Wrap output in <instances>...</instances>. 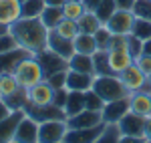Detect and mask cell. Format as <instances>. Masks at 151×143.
I'll return each mask as SVG.
<instances>
[{"label": "cell", "mask_w": 151, "mask_h": 143, "mask_svg": "<svg viewBox=\"0 0 151 143\" xmlns=\"http://www.w3.org/2000/svg\"><path fill=\"white\" fill-rule=\"evenodd\" d=\"M10 32L16 38L18 47L30 50L32 55H36V52H40V50H45L48 47L50 30L42 24V20L38 16H32V18L22 16V18H18L14 24H10Z\"/></svg>", "instance_id": "6da1fadb"}, {"label": "cell", "mask_w": 151, "mask_h": 143, "mask_svg": "<svg viewBox=\"0 0 151 143\" xmlns=\"http://www.w3.org/2000/svg\"><path fill=\"white\" fill-rule=\"evenodd\" d=\"M93 89L97 95L103 99L105 103L109 101H115V99H123V97H129L131 93L127 91V87L123 85L121 77L119 75H105V77H95L93 81Z\"/></svg>", "instance_id": "7a4b0ae2"}, {"label": "cell", "mask_w": 151, "mask_h": 143, "mask_svg": "<svg viewBox=\"0 0 151 143\" xmlns=\"http://www.w3.org/2000/svg\"><path fill=\"white\" fill-rule=\"evenodd\" d=\"M12 75L16 77V81H18V85L22 89H30L32 85L40 83L45 79V71H42V67H40V63H38V59L35 55L20 60L16 65V69L12 71Z\"/></svg>", "instance_id": "3957f363"}, {"label": "cell", "mask_w": 151, "mask_h": 143, "mask_svg": "<svg viewBox=\"0 0 151 143\" xmlns=\"http://www.w3.org/2000/svg\"><path fill=\"white\" fill-rule=\"evenodd\" d=\"M69 131L67 119H48L38 123V143H65Z\"/></svg>", "instance_id": "277c9868"}, {"label": "cell", "mask_w": 151, "mask_h": 143, "mask_svg": "<svg viewBox=\"0 0 151 143\" xmlns=\"http://www.w3.org/2000/svg\"><path fill=\"white\" fill-rule=\"evenodd\" d=\"M135 22V12L133 10H125V8H117L109 20L105 22V26L113 32V34H129Z\"/></svg>", "instance_id": "5b68a950"}, {"label": "cell", "mask_w": 151, "mask_h": 143, "mask_svg": "<svg viewBox=\"0 0 151 143\" xmlns=\"http://www.w3.org/2000/svg\"><path fill=\"white\" fill-rule=\"evenodd\" d=\"M24 113L28 117H32L35 121H48V119H67V113L65 109L50 103V105H32V103H26L24 105Z\"/></svg>", "instance_id": "8992f818"}, {"label": "cell", "mask_w": 151, "mask_h": 143, "mask_svg": "<svg viewBox=\"0 0 151 143\" xmlns=\"http://www.w3.org/2000/svg\"><path fill=\"white\" fill-rule=\"evenodd\" d=\"M38 63H40V67H42V71H45V79L50 77L52 73L57 71H65V69H69V60L63 59L60 55H57L55 50H50V48H45V50H40V52H36L35 55Z\"/></svg>", "instance_id": "52a82bcc"}, {"label": "cell", "mask_w": 151, "mask_h": 143, "mask_svg": "<svg viewBox=\"0 0 151 143\" xmlns=\"http://www.w3.org/2000/svg\"><path fill=\"white\" fill-rule=\"evenodd\" d=\"M55 91L57 89L48 83L47 79H42L40 83H36L30 89H26L28 103H32V105H50L52 99H55Z\"/></svg>", "instance_id": "ba28073f"}, {"label": "cell", "mask_w": 151, "mask_h": 143, "mask_svg": "<svg viewBox=\"0 0 151 143\" xmlns=\"http://www.w3.org/2000/svg\"><path fill=\"white\" fill-rule=\"evenodd\" d=\"M145 119L147 117H141V115H135V113H125L121 121H119V127H121V131L123 135H127V137H139L141 141L145 143L143 139V133H145Z\"/></svg>", "instance_id": "9c48e42d"}, {"label": "cell", "mask_w": 151, "mask_h": 143, "mask_svg": "<svg viewBox=\"0 0 151 143\" xmlns=\"http://www.w3.org/2000/svg\"><path fill=\"white\" fill-rule=\"evenodd\" d=\"M12 143H38V121L24 115L22 121L16 127Z\"/></svg>", "instance_id": "30bf717a"}, {"label": "cell", "mask_w": 151, "mask_h": 143, "mask_svg": "<svg viewBox=\"0 0 151 143\" xmlns=\"http://www.w3.org/2000/svg\"><path fill=\"white\" fill-rule=\"evenodd\" d=\"M103 123L101 111H91V109H83L81 113L67 117V127L69 129H87V127H97Z\"/></svg>", "instance_id": "8fae6325"}, {"label": "cell", "mask_w": 151, "mask_h": 143, "mask_svg": "<svg viewBox=\"0 0 151 143\" xmlns=\"http://www.w3.org/2000/svg\"><path fill=\"white\" fill-rule=\"evenodd\" d=\"M121 81H123V85L127 87L129 93H137V91H143L145 89V85H147V75L141 71L139 67L133 63L131 67H129L127 71H123L121 75Z\"/></svg>", "instance_id": "7c38bea8"}, {"label": "cell", "mask_w": 151, "mask_h": 143, "mask_svg": "<svg viewBox=\"0 0 151 143\" xmlns=\"http://www.w3.org/2000/svg\"><path fill=\"white\" fill-rule=\"evenodd\" d=\"M107 57H109V67L113 75H121L123 71H127L129 67L135 63V57L125 50V48H113V50H107Z\"/></svg>", "instance_id": "4fadbf2b"}, {"label": "cell", "mask_w": 151, "mask_h": 143, "mask_svg": "<svg viewBox=\"0 0 151 143\" xmlns=\"http://www.w3.org/2000/svg\"><path fill=\"white\" fill-rule=\"evenodd\" d=\"M125 113H129V97H123V99H115V101L105 103L103 111H101V117H103L105 123H109V121L119 123Z\"/></svg>", "instance_id": "5bb4252c"}, {"label": "cell", "mask_w": 151, "mask_h": 143, "mask_svg": "<svg viewBox=\"0 0 151 143\" xmlns=\"http://www.w3.org/2000/svg\"><path fill=\"white\" fill-rule=\"evenodd\" d=\"M24 115H26L24 109H18V111H12L6 119L0 121V143H12L14 133H16V127L22 121Z\"/></svg>", "instance_id": "9a60e30c"}, {"label": "cell", "mask_w": 151, "mask_h": 143, "mask_svg": "<svg viewBox=\"0 0 151 143\" xmlns=\"http://www.w3.org/2000/svg\"><path fill=\"white\" fill-rule=\"evenodd\" d=\"M30 55H32V52L26 50V48H22V47H16V48H12V50H8V52H2V55H0V75L12 73L20 60L26 59V57H30Z\"/></svg>", "instance_id": "2e32d148"}, {"label": "cell", "mask_w": 151, "mask_h": 143, "mask_svg": "<svg viewBox=\"0 0 151 143\" xmlns=\"http://www.w3.org/2000/svg\"><path fill=\"white\" fill-rule=\"evenodd\" d=\"M129 111L141 115V117H149L151 115V95L149 91H137L129 95Z\"/></svg>", "instance_id": "e0dca14e"}, {"label": "cell", "mask_w": 151, "mask_h": 143, "mask_svg": "<svg viewBox=\"0 0 151 143\" xmlns=\"http://www.w3.org/2000/svg\"><path fill=\"white\" fill-rule=\"evenodd\" d=\"M101 129H103V123L97 127H87V129H69L65 135V143H97Z\"/></svg>", "instance_id": "ac0fdd59"}, {"label": "cell", "mask_w": 151, "mask_h": 143, "mask_svg": "<svg viewBox=\"0 0 151 143\" xmlns=\"http://www.w3.org/2000/svg\"><path fill=\"white\" fill-rule=\"evenodd\" d=\"M93 81H95V75L79 73V71H70V69H69L65 87H67L69 91H83V93H87V91L93 87Z\"/></svg>", "instance_id": "d6986e66"}, {"label": "cell", "mask_w": 151, "mask_h": 143, "mask_svg": "<svg viewBox=\"0 0 151 143\" xmlns=\"http://www.w3.org/2000/svg\"><path fill=\"white\" fill-rule=\"evenodd\" d=\"M22 18V2L20 0H0V22L14 24Z\"/></svg>", "instance_id": "ffe728a7"}, {"label": "cell", "mask_w": 151, "mask_h": 143, "mask_svg": "<svg viewBox=\"0 0 151 143\" xmlns=\"http://www.w3.org/2000/svg\"><path fill=\"white\" fill-rule=\"evenodd\" d=\"M48 48L55 50L57 55H60L63 59H67V60L75 55V45H73V40L57 34L55 30H50V34H48Z\"/></svg>", "instance_id": "44dd1931"}, {"label": "cell", "mask_w": 151, "mask_h": 143, "mask_svg": "<svg viewBox=\"0 0 151 143\" xmlns=\"http://www.w3.org/2000/svg\"><path fill=\"white\" fill-rule=\"evenodd\" d=\"M69 69L79 73H89L95 75V65H93V55H83V52H75L69 59Z\"/></svg>", "instance_id": "7402d4cb"}, {"label": "cell", "mask_w": 151, "mask_h": 143, "mask_svg": "<svg viewBox=\"0 0 151 143\" xmlns=\"http://www.w3.org/2000/svg\"><path fill=\"white\" fill-rule=\"evenodd\" d=\"M77 24H79V30L81 32H87V34H95L101 26H103V20L97 16V12H93V10H87L85 14H83L81 18L77 20Z\"/></svg>", "instance_id": "603a6c76"}, {"label": "cell", "mask_w": 151, "mask_h": 143, "mask_svg": "<svg viewBox=\"0 0 151 143\" xmlns=\"http://www.w3.org/2000/svg\"><path fill=\"white\" fill-rule=\"evenodd\" d=\"M73 45H75V52H83V55H95L97 52V42H95V34H87L81 32L73 38Z\"/></svg>", "instance_id": "cb8c5ba5"}, {"label": "cell", "mask_w": 151, "mask_h": 143, "mask_svg": "<svg viewBox=\"0 0 151 143\" xmlns=\"http://www.w3.org/2000/svg\"><path fill=\"white\" fill-rule=\"evenodd\" d=\"M65 113L67 117H73L77 113H81L85 109V93L83 91H69V97H67V103H65Z\"/></svg>", "instance_id": "d4e9b609"}, {"label": "cell", "mask_w": 151, "mask_h": 143, "mask_svg": "<svg viewBox=\"0 0 151 143\" xmlns=\"http://www.w3.org/2000/svg\"><path fill=\"white\" fill-rule=\"evenodd\" d=\"M121 137H123V131H121L119 123H113V121L105 123V121H103V129H101L99 137H97V143H105V141L119 143V141H121Z\"/></svg>", "instance_id": "484cf974"}, {"label": "cell", "mask_w": 151, "mask_h": 143, "mask_svg": "<svg viewBox=\"0 0 151 143\" xmlns=\"http://www.w3.org/2000/svg\"><path fill=\"white\" fill-rule=\"evenodd\" d=\"M60 10H63V16H65V18L79 20L83 14L87 12V8H85L83 0H65V4L60 6Z\"/></svg>", "instance_id": "4316f807"}, {"label": "cell", "mask_w": 151, "mask_h": 143, "mask_svg": "<svg viewBox=\"0 0 151 143\" xmlns=\"http://www.w3.org/2000/svg\"><path fill=\"white\" fill-rule=\"evenodd\" d=\"M38 18L42 20V24L47 26L48 30H52L63 20V10H60V6H45V10L40 12Z\"/></svg>", "instance_id": "83f0119b"}, {"label": "cell", "mask_w": 151, "mask_h": 143, "mask_svg": "<svg viewBox=\"0 0 151 143\" xmlns=\"http://www.w3.org/2000/svg\"><path fill=\"white\" fill-rule=\"evenodd\" d=\"M57 34L65 36V38H69V40H73L75 36L79 34V24H77V20H70V18H65L63 16V20L52 28Z\"/></svg>", "instance_id": "f1b7e54d"}, {"label": "cell", "mask_w": 151, "mask_h": 143, "mask_svg": "<svg viewBox=\"0 0 151 143\" xmlns=\"http://www.w3.org/2000/svg\"><path fill=\"white\" fill-rule=\"evenodd\" d=\"M93 65H95V77H105V75H113L109 67V57L107 50H97L93 55Z\"/></svg>", "instance_id": "f546056e"}, {"label": "cell", "mask_w": 151, "mask_h": 143, "mask_svg": "<svg viewBox=\"0 0 151 143\" xmlns=\"http://www.w3.org/2000/svg\"><path fill=\"white\" fill-rule=\"evenodd\" d=\"M18 89H22L18 81H16V77L12 75V73H6V75H0V97L4 99V97H10L12 93H16Z\"/></svg>", "instance_id": "4dcf8cb0"}, {"label": "cell", "mask_w": 151, "mask_h": 143, "mask_svg": "<svg viewBox=\"0 0 151 143\" xmlns=\"http://www.w3.org/2000/svg\"><path fill=\"white\" fill-rule=\"evenodd\" d=\"M131 34H135L137 38H141V40L151 38V20L149 18L135 16V22H133V28H131Z\"/></svg>", "instance_id": "1f68e13d"}, {"label": "cell", "mask_w": 151, "mask_h": 143, "mask_svg": "<svg viewBox=\"0 0 151 143\" xmlns=\"http://www.w3.org/2000/svg\"><path fill=\"white\" fill-rule=\"evenodd\" d=\"M4 101L8 103V107L12 111H18V109H24V105L28 103V95H26V89H18L16 93H12L10 97H4Z\"/></svg>", "instance_id": "d6a6232c"}, {"label": "cell", "mask_w": 151, "mask_h": 143, "mask_svg": "<svg viewBox=\"0 0 151 143\" xmlns=\"http://www.w3.org/2000/svg\"><path fill=\"white\" fill-rule=\"evenodd\" d=\"M45 0H24L22 2V16H40V12L45 10Z\"/></svg>", "instance_id": "836d02e7"}, {"label": "cell", "mask_w": 151, "mask_h": 143, "mask_svg": "<svg viewBox=\"0 0 151 143\" xmlns=\"http://www.w3.org/2000/svg\"><path fill=\"white\" fill-rule=\"evenodd\" d=\"M111 38H113V32L107 28V26H101L97 32H95V42H97V50H109L111 47Z\"/></svg>", "instance_id": "e575fe53"}, {"label": "cell", "mask_w": 151, "mask_h": 143, "mask_svg": "<svg viewBox=\"0 0 151 143\" xmlns=\"http://www.w3.org/2000/svg\"><path fill=\"white\" fill-rule=\"evenodd\" d=\"M105 107V101L95 93L93 89H89L85 93V109H91V111H103Z\"/></svg>", "instance_id": "d590c367"}, {"label": "cell", "mask_w": 151, "mask_h": 143, "mask_svg": "<svg viewBox=\"0 0 151 143\" xmlns=\"http://www.w3.org/2000/svg\"><path fill=\"white\" fill-rule=\"evenodd\" d=\"M117 10V4H115V0H101V4L97 6V16L103 20V22H107L109 20V16L113 14V12Z\"/></svg>", "instance_id": "8d00e7d4"}, {"label": "cell", "mask_w": 151, "mask_h": 143, "mask_svg": "<svg viewBox=\"0 0 151 143\" xmlns=\"http://www.w3.org/2000/svg\"><path fill=\"white\" fill-rule=\"evenodd\" d=\"M133 12H135V16L151 20V0H137L135 6H133Z\"/></svg>", "instance_id": "74e56055"}, {"label": "cell", "mask_w": 151, "mask_h": 143, "mask_svg": "<svg viewBox=\"0 0 151 143\" xmlns=\"http://www.w3.org/2000/svg\"><path fill=\"white\" fill-rule=\"evenodd\" d=\"M18 47V42H16V38L12 36V32H8V34H0V55L2 52H8V50H12V48Z\"/></svg>", "instance_id": "f35d334b"}, {"label": "cell", "mask_w": 151, "mask_h": 143, "mask_svg": "<svg viewBox=\"0 0 151 143\" xmlns=\"http://www.w3.org/2000/svg\"><path fill=\"white\" fill-rule=\"evenodd\" d=\"M67 73H69V69H65V71H57L52 73L50 77H47V81L55 89H60V87H65V83H67Z\"/></svg>", "instance_id": "ab89813d"}, {"label": "cell", "mask_w": 151, "mask_h": 143, "mask_svg": "<svg viewBox=\"0 0 151 143\" xmlns=\"http://www.w3.org/2000/svg\"><path fill=\"white\" fill-rule=\"evenodd\" d=\"M129 52L133 57H139L141 52H143V40L137 38L135 34H131V32H129Z\"/></svg>", "instance_id": "60d3db41"}, {"label": "cell", "mask_w": 151, "mask_h": 143, "mask_svg": "<svg viewBox=\"0 0 151 143\" xmlns=\"http://www.w3.org/2000/svg\"><path fill=\"white\" fill-rule=\"evenodd\" d=\"M135 65H137V67H139L145 75H149V73H151V55L141 52L139 57H135Z\"/></svg>", "instance_id": "b9f144b4"}, {"label": "cell", "mask_w": 151, "mask_h": 143, "mask_svg": "<svg viewBox=\"0 0 151 143\" xmlns=\"http://www.w3.org/2000/svg\"><path fill=\"white\" fill-rule=\"evenodd\" d=\"M10 113H12V109L8 107V103H6V101H4V99L0 97V121L6 119V117H8Z\"/></svg>", "instance_id": "7bdbcfd3"}, {"label": "cell", "mask_w": 151, "mask_h": 143, "mask_svg": "<svg viewBox=\"0 0 151 143\" xmlns=\"http://www.w3.org/2000/svg\"><path fill=\"white\" fill-rule=\"evenodd\" d=\"M135 2H137V0H115L117 8H125V10H133Z\"/></svg>", "instance_id": "ee69618b"}, {"label": "cell", "mask_w": 151, "mask_h": 143, "mask_svg": "<svg viewBox=\"0 0 151 143\" xmlns=\"http://www.w3.org/2000/svg\"><path fill=\"white\" fill-rule=\"evenodd\" d=\"M143 139H145V143H151V115L145 119V133H143Z\"/></svg>", "instance_id": "f6af8a7d"}, {"label": "cell", "mask_w": 151, "mask_h": 143, "mask_svg": "<svg viewBox=\"0 0 151 143\" xmlns=\"http://www.w3.org/2000/svg\"><path fill=\"white\" fill-rule=\"evenodd\" d=\"M83 4H85V8L87 10H97V6L101 4V0H83Z\"/></svg>", "instance_id": "bcb514c9"}, {"label": "cell", "mask_w": 151, "mask_h": 143, "mask_svg": "<svg viewBox=\"0 0 151 143\" xmlns=\"http://www.w3.org/2000/svg\"><path fill=\"white\" fill-rule=\"evenodd\" d=\"M45 4H47V6H63L65 0H45Z\"/></svg>", "instance_id": "7dc6e473"}, {"label": "cell", "mask_w": 151, "mask_h": 143, "mask_svg": "<svg viewBox=\"0 0 151 143\" xmlns=\"http://www.w3.org/2000/svg\"><path fill=\"white\" fill-rule=\"evenodd\" d=\"M143 52H147V55H151V38H147V40H143Z\"/></svg>", "instance_id": "c3c4849f"}, {"label": "cell", "mask_w": 151, "mask_h": 143, "mask_svg": "<svg viewBox=\"0 0 151 143\" xmlns=\"http://www.w3.org/2000/svg\"><path fill=\"white\" fill-rule=\"evenodd\" d=\"M10 32V24H2L0 22V34H8Z\"/></svg>", "instance_id": "681fc988"}, {"label": "cell", "mask_w": 151, "mask_h": 143, "mask_svg": "<svg viewBox=\"0 0 151 143\" xmlns=\"http://www.w3.org/2000/svg\"><path fill=\"white\" fill-rule=\"evenodd\" d=\"M145 89H151V73L147 75V85H145Z\"/></svg>", "instance_id": "f907efd6"}, {"label": "cell", "mask_w": 151, "mask_h": 143, "mask_svg": "<svg viewBox=\"0 0 151 143\" xmlns=\"http://www.w3.org/2000/svg\"><path fill=\"white\" fill-rule=\"evenodd\" d=\"M20 2H24V0H20Z\"/></svg>", "instance_id": "816d5d0a"}]
</instances>
